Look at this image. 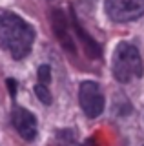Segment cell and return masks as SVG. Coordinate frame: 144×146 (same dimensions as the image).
Returning a JSON list of instances; mask_svg holds the SVG:
<instances>
[{"instance_id":"6da1fadb","label":"cell","mask_w":144,"mask_h":146,"mask_svg":"<svg viewBox=\"0 0 144 146\" xmlns=\"http://www.w3.org/2000/svg\"><path fill=\"white\" fill-rule=\"evenodd\" d=\"M35 40V31L24 18L15 13H0V46L11 53L13 58H24Z\"/></svg>"},{"instance_id":"ba28073f","label":"cell","mask_w":144,"mask_h":146,"mask_svg":"<svg viewBox=\"0 0 144 146\" xmlns=\"http://www.w3.org/2000/svg\"><path fill=\"white\" fill-rule=\"evenodd\" d=\"M35 93H37V97L40 99V102H44V104H51V93H49L48 86H44V84H37V86H35Z\"/></svg>"},{"instance_id":"52a82bcc","label":"cell","mask_w":144,"mask_h":146,"mask_svg":"<svg viewBox=\"0 0 144 146\" xmlns=\"http://www.w3.org/2000/svg\"><path fill=\"white\" fill-rule=\"evenodd\" d=\"M71 18H73V27H75V31H77L80 42H82V46H84V53H86L89 58H98V57H100V46H98L95 40H93L91 36H89L86 31L82 29V27H80L77 17L71 15Z\"/></svg>"},{"instance_id":"30bf717a","label":"cell","mask_w":144,"mask_h":146,"mask_svg":"<svg viewBox=\"0 0 144 146\" xmlns=\"http://www.w3.org/2000/svg\"><path fill=\"white\" fill-rule=\"evenodd\" d=\"M7 86L11 90V95H15V80H7Z\"/></svg>"},{"instance_id":"9c48e42d","label":"cell","mask_w":144,"mask_h":146,"mask_svg":"<svg viewBox=\"0 0 144 146\" xmlns=\"http://www.w3.org/2000/svg\"><path fill=\"white\" fill-rule=\"evenodd\" d=\"M49 80H51V70H49V66L44 64V66L38 68V82L44 84V86H48Z\"/></svg>"},{"instance_id":"7a4b0ae2","label":"cell","mask_w":144,"mask_h":146,"mask_svg":"<svg viewBox=\"0 0 144 146\" xmlns=\"http://www.w3.org/2000/svg\"><path fill=\"white\" fill-rule=\"evenodd\" d=\"M113 75L122 84L142 77V58L139 49L128 42H120L113 53Z\"/></svg>"},{"instance_id":"5b68a950","label":"cell","mask_w":144,"mask_h":146,"mask_svg":"<svg viewBox=\"0 0 144 146\" xmlns=\"http://www.w3.org/2000/svg\"><path fill=\"white\" fill-rule=\"evenodd\" d=\"M13 126L26 141H33L37 137V119L31 111L24 108H15L13 111Z\"/></svg>"},{"instance_id":"277c9868","label":"cell","mask_w":144,"mask_h":146,"mask_svg":"<svg viewBox=\"0 0 144 146\" xmlns=\"http://www.w3.org/2000/svg\"><path fill=\"white\" fill-rule=\"evenodd\" d=\"M79 100H80L82 111L91 119L98 117L102 113V110H104V95H102L98 84L93 80H86L80 84Z\"/></svg>"},{"instance_id":"8992f818","label":"cell","mask_w":144,"mask_h":146,"mask_svg":"<svg viewBox=\"0 0 144 146\" xmlns=\"http://www.w3.org/2000/svg\"><path fill=\"white\" fill-rule=\"evenodd\" d=\"M51 24H53V31H55L57 38L60 40V44L64 46L66 51L69 53H75V44L71 40V35H69V29H67V20L64 17V13L60 9H55L51 13Z\"/></svg>"},{"instance_id":"3957f363","label":"cell","mask_w":144,"mask_h":146,"mask_svg":"<svg viewBox=\"0 0 144 146\" xmlns=\"http://www.w3.org/2000/svg\"><path fill=\"white\" fill-rule=\"evenodd\" d=\"M106 13L115 22L137 20L144 15V0H106Z\"/></svg>"}]
</instances>
